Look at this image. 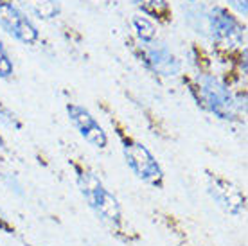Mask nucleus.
<instances>
[{
	"instance_id": "nucleus-1",
	"label": "nucleus",
	"mask_w": 248,
	"mask_h": 246,
	"mask_svg": "<svg viewBox=\"0 0 248 246\" xmlns=\"http://www.w3.org/2000/svg\"><path fill=\"white\" fill-rule=\"evenodd\" d=\"M192 92L196 93L198 103L221 121H241L245 105H241L236 95L230 92L223 81L212 74H200L196 77Z\"/></svg>"
},
{
	"instance_id": "nucleus-3",
	"label": "nucleus",
	"mask_w": 248,
	"mask_h": 246,
	"mask_svg": "<svg viewBox=\"0 0 248 246\" xmlns=\"http://www.w3.org/2000/svg\"><path fill=\"white\" fill-rule=\"evenodd\" d=\"M123 153L124 160L139 180H142L144 184H149L153 187L162 189L164 185V171L155 154L151 153L142 142L135 138H123Z\"/></svg>"
},
{
	"instance_id": "nucleus-8",
	"label": "nucleus",
	"mask_w": 248,
	"mask_h": 246,
	"mask_svg": "<svg viewBox=\"0 0 248 246\" xmlns=\"http://www.w3.org/2000/svg\"><path fill=\"white\" fill-rule=\"evenodd\" d=\"M142 60L146 67L160 77H174L180 74L182 65L178 58L164 43H144Z\"/></svg>"
},
{
	"instance_id": "nucleus-11",
	"label": "nucleus",
	"mask_w": 248,
	"mask_h": 246,
	"mask_svg": "<svg viewBox=\"0 0 248 246\" xmlns=\"http://www.w3.org/2000/svg\"><path fill=\"white\" fill-rule=\"evenodd\" d=\"M135 6H139L144 13H148L151 16H168V2L166 0H133Z\"/></svg>"
},
{
	"instance_id": "nucleus-2",
	"label": "nucleus",
	"mask_w": 248,
	"mask_h": 246,
	"mask_svg": "<svg viewBox=\"0 0 248 246\" xmlns=\"http://www.w3.org/2000/svg\"><path fill=\"white\" fill-rule=\"evenodd\" d=\"M76 180L81 196L85 198V201L97 214V217L112 227H119L123 223V209L119 200L106 189L105 184L92 171L78 166H76Z\"/></svg>"
},
{
	"instance_id": "nucleus-9",
	"label": "nucleus",
	"mask_w": 248,
	"mask_h": 246,
	"mask_svg": "<svg viewBox=\"0 0 248 246\" xmlns=\"http://www.w3.org/2000/svg\"><path fill=\"white\" fill-rule=\"evenodd\" d=\"M18 4L40 20H54L62 13L60 0H18Z\"/></svg>"
},
{
	"instance_id": "nucleus-13",
	"label": "nucleus",
	"mask_w": 248,
	"mask_h": 246,
	"mask_svg": "<svg viewBox=\"0 0 248 246\" xmlns=\"http://www.w3.org/2000/svg\"><path fill=\"white\" fill-rule=\"evenodd\" d=\"M0 121L6 124V126H9V128L13 129H20L22 128V123L18 121V117L13 113L7 106H4L2 103H0Z\"/></svg>"
},
{
	"instance_id": "nucleus-12",
	"label": "nucleus",
	"mask_w": 248,
	"mask_h": 246,
	"mask_svg": "<svg viewBox=\"0 0 248 246\" xmlns=\"http://www.w3.org/2000/svg\"><path fill=\"white\" fill-rule=\"evenodd\" d=\"M13 74H15L13 60L9 58V54H7L4 43L0 42V77H2V79H9Z\"/></svg>"
},
{
	"instance_id": "nucleus-14",
	"label": "nucleus",
	"mask_w": 248,
	"mask_h": 246,
	"mask_svg": "<svg viewBox=\"0 0 248 246\" xmlns=\"http://www.w3.org/2000/svg\"><path fill=\"white\" fill-rule=\"evenodd\" d=\"M0 230L4 232V234H13L15 232V227H13V223L9 221V217L6 215V212L0 209Z\"/></svg>"
},
{
	"instance_id": "nucleus-5",
	"label": "nucleus",
	"mask_w": 248,
	"mask_h": 246,
	"mask_svg": "<svg viewBox=\"0 0 248 246\" xmlns=\"http://www.w3.org/2000/svg\"><path fill=\"white\" fill-rule=\"evenodd\" d=\"M207 34L221 47H239L245 43V27L223 7H212L207 13Z\"/></svg>"
},
{
	"instance_id": "nucleus-16",
	"label": "nucleus",
	"mask_w": 248,
	"mask_h": 246,
	"mask_svg": "<svg viewBox=\"0 0 248 246\" xmlns=\"http://www.w3.org/2000/svg\"><path fill=\"white\" fill-rule=\"evenodd\" d=\"M6 148V140H4V137H2V133H0V149Z\"/></svg>"
},
{
	"instance_id": "nucleus-15",
	"label": "nucleus",
	"mask_w": 248,
	"mask_h": 246,
	"mask_svg": "<svg viewBox=\"0 0 248 246\" xmlns=\"http://www.w3.org/2000/svg\"><path fill=\"white\" fill-rule=\"evenodd\" d=\"M229 4L232 7H236L243 16H247V0H229Z\"/></svg>"
},
{
	"instance_id": "nucleus-10",
	"label": "nucleus",
	"mask_w": 248,
	"mask_h": 246,
	"mask_svg": "<svg viewBox=\"0 0 248 246\" xmlns=\"http://www.w3.org/2000/svg\"><path fill=\"white\" fill-rule=\"evenodd\" d=\"M131 24H133V27H135V34H137V38H139L140 42H142V43L155 42L156 27H155V24H153L151 20L146 18V16H133Z\"/></svg>"
},
{
	"instance_id": "nucleus-4",
	"label": "nucleus",
	"mask_w": 248,
	"mask_h": 246,
	"mask_svg": "<svg viewBox=\"0 0 248 246\" xmlns=\"http://www.w3.org/2000/svg\"><path fill=\"white\" fill-rule=\"evenodd\" d=\"M207 192L214 203L227 214L241 217L247 212V196L245 192L232 184L230 180L219 176L216 172H207Z\"/></svg>"
},
{
	"instance_id": "nucleus-7",
	"label": "nucleus",
	"mask_w": 248,
	"mask_h": 246,
	"mask_svg": "<svg viewBox=\"0 0 248 246\" xmlns=\"http://www.w3.org/2000/svg\"><path fill=\"white\" fill-rule=\"evenodd\" d=\"M67 113L70 123L74 124V128L79 131V135L92 144L93 148H106L108 146V135H106L105 128L99 124V121L93 117L92 111L87 110L85 106L70 103L67 105Z\"/></svg>"
},
{
	"instance_id": "nucleus-6",
	"label": "nucleus",
	"mask_w": 248,
	"mask_h": 246,
	"mask_svg": "<svg viewBox=\"0 0 248 246\" xmlns=\"http://www.w3.org/2000/svg\"><path fill=\"white\" fill-rule=\"evenodd\" d=\"M0 27L24 45H34L40 40V31L32 20L7 0H0Z\"/></svg>"
}]
</instances>
